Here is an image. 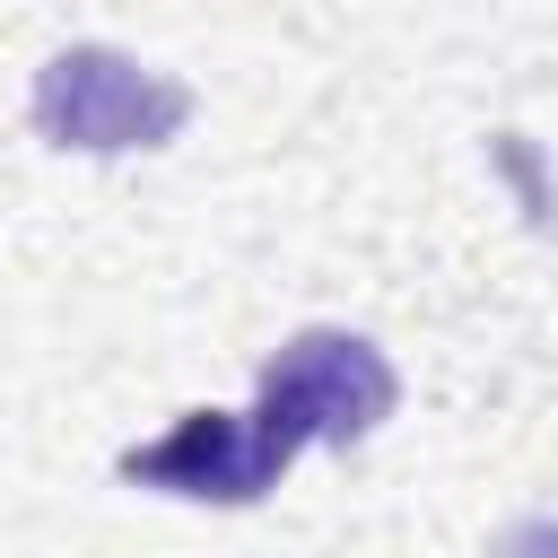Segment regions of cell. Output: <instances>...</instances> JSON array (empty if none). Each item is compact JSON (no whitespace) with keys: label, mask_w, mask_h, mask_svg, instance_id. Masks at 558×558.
Masks as SVG:
<instances>
[{"label":"cell","mask_w":558,"mask_h":558,"mask_svg":"<svg viewBox=\"0 0 558 558\" xmlns=\"http://www.w3.org/2000/svg\"><path fill=\"white\" fill-rule=\"evenodd\" d=\"M183 122H192V87L113 44H70L35 70V131L52 148L122 157V148H166Z\"/></svg>","instance_id":"obj_1"},{"label":"cell","mask_w":558,"mask_h":558,"mask_svg":"<svg viewBox=\"0 0 558 558\" xmlns=\"http://www.w3.org/2000/svg\"><path fill=\"white\" fill-rule=\"evenodd\" d=\"M401 401V375L357 331H296L262 357L253 410L305 453V445H366Z\"/></svg>","instance_id":"obj_2"},{"label":"cell","mask_w":558,"mask_h":558,"mask_svg":"<svg viewBox=\"0 0 558 558\" xmlns=\"http://www.w3.org/2000/svg\"><path fill=\"white\" fill-rule=\"evenodd\" d=\"M288 462H296V445L262 410H183L166 436L131 445L113 471L131 488H166V497H201V506H253L279 488Z\"/></svg>","instance_id":"obj_3"},{"label":"cell","mask_w":558,"mask_h":558,"mask_svg":"<svg viewBox=\"0 0 558 558\" xmlns=\"http://www.w3.org/2000/svg\"><path fill=\"white\" fill-rule=\"evenodd\" d=\"M488 558H558V523H549V514H532V523L497 532V541H488Z\"/></svg>","instance_id":"obj_4"}]
</instances>
